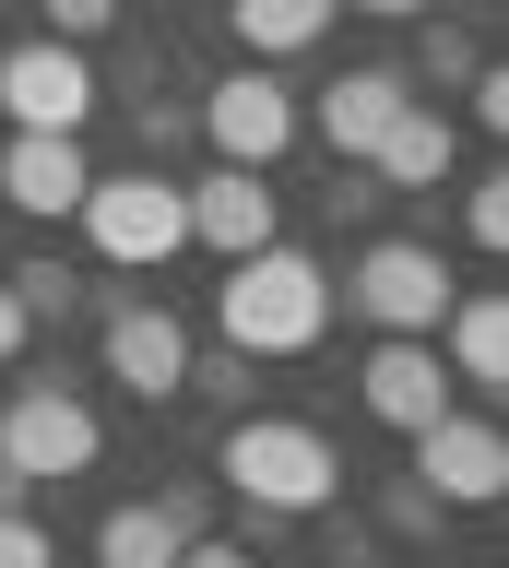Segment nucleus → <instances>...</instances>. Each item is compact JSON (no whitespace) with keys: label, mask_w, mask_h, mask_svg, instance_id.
I'll list each match as a JSON object with an SVG mask.
<instances>
[{"label":"nucleus","mask_w":509,"mask_h":568,"mask_svg":"<svg viewBox=\"0 0 509 568\" xmlns=\"http://www.w3.org/2000/svg\"><path fill=\"white\" fill-rule=\"evenodd\" d=\"M214 474L250 497L261 521H320L332 497H344V462H332V438H320V426H296V415H225Z\"/></svg>","instance_id":"obj_1"},{"label":"nucleus","mask_w":509,"mask_h":568,"mask_svg":"<svg viewBox=\"0 0 509 568\" xmlns=\"http://www.w3.org/2000/svg\"><path fill=\"white\" fill-rule=\"evenodd\" d=\"M214 332L237 355H308L332 332V273L308 248H250V261H225V296H214Z\"/></svg>","instance_id":"obj_2"},{"label":"nucleus","mask_w":509,"mask_h":568,"mask_svg":"<svg viewBox=\"0 0 509 568\" xmlns=\"http://www.w3.org/2000/svg\"><path fill=\"white\" fill-rule=\"evenodd\" d=\"M83 237H95V261H119V273H154V261H179L190 248V202H179V178H83Z\"/></svg>","instance_id":"obj_3"},{"label":"nucleus","mask_w":509,"mask_h":568,"mask_svg":"<svg viewBox=\"0 0 509 568\" xmlns=\"http://www.w3.org/2000/svg\"><path fill=\"white\" fill-rule=\"evenodd\" d=\"M344 296H356L379 332H438L462 284H450V261H438L427 237H367V248H356V273H344Z\"/></svg>","instance_id":"obj_4"},{"label":"nucleus","mask_w":509,"mask_h":568,"mask_svg":"<svg viewBox=\"0 0 509 568\" xmlns=\"http://www.w3.org/2000/svg\"><path fill=\"white\" fill-rule=\"evenodd\" d=\"M0 462H24L37 486H48V474L72 486V474L108 462V426H95V403H72L60 379H37V390H12V403H0Z\"/></svg>","instance_id":"obj_5"},{"label":"nucleus","mask_w":509,"mask_h":568,"mask_svg":"<svg viewBox=\"0 0 509 568\" xmlns=\"http://www.w3.org/2000/svg\"><path fill=\"white\" fill-rule=\"evenodd\" d=\"M190 131L214 142V166H273V154L308 131V106L273 83V60H250V71H225L214 95H202V119H190Z\"/></svg>","instance_id":"obj_6"},{"label":"nucleus","mask_w":509,"mask_h":568,"mask_svg":"<svg viewBox=\"0 0 509 568\" xmlns=\"http://www.w3.org/2000/svg\"><path fill=\"white\" fill-rule=\"evenodd\" d=\"M415 486H427L438 509H486V497L509 486V438H498L486 415H462V403H450V415L415 426Z\"/></svg>","instance_id":"obj_7"},{"label":"nucleus","mask_w":509,"mask_h":568,"mask_svg":"<svg viewBox=\"0 0 509 568\" xmlns=\"http://www.w3.org/2000/svg\"><path fill=\"white\" fill-rule=\"evenodd\" d=\"M0 106H12V131H83L95 119V60L72 36H37V48L0 60Z\"/></svg>","instance_id":"obj_8"},{"label":"nucleus","mask_w":509,"mask_h":568,"mask_svg":"<svg viewBox=\"0 0 509 568\" xmlns=\"http://www.w3.org/2000/svg\"><path fill=\"white\" fill-rule=\"evenodd\" d=\"M356 403L379 426H403V438L427 415H450V355H438V332H379V355L356 367Z\"/></svg>","instance_id":"obj_9"},{"label":"nucleus","mask_w":509,"mask_h":568,"mask_svg":"<svg viewBox=\"0 0 509 568\" xmlns=\"http://www.w3.org/2000/svg\"><path fill=\"white\" fill-rule=\"evenodd\" d=\"M179 202H190V237L225 248V261L273 248V166H214V178H190Z\"/></svg>","instance_id":"obj_10"},{"label":"nucleus","mask_w":509,"mask_h":568,"mask_svg":"<svg viewBox=\"0 0 509 568\" xmlns=\"http://www.w3.org/2000/svg\"><path fill=\"white\" fill-rule=\"evenodd\" d=\"M83 178H95V166H83V131H12V154H0V202L48 225V213L83 202Z\"/></svg>","instance_id":"obj_11"},{"label":"nucleus","mask_w":509,"mask_h":568,"mask_svg":"<svg viewBox=\"0 0 509 568\" xmlns=\"http://www.w3.org/2000/svg\"><path fill=\"white\" fill-rule=\"evenodd\" d=\"M108 379L143 390V403H179V379H190V332H179L166 308H108Z\"/></svg>","instance_id":"obj_12"},{"label":"nucleus","mask_w":509,"mask_h":568,"mask_svg":"<svg viewBox=\"0 0 509 568\" xmlns=\"http://www.w3.org/2000/svg\"><path fill=\"white\" fill-rule=\"evenodd\" d=\"M450 154H462V131H450V106L403 95V106H391V131L367 142V178H379V190H438V178H450Z\"/></svg>","instance_id":"obj_13"},{"label":"nucleus","mask_w":509,"mask_h":568,"mask_svg":"<svg viewBox=\"0 0 509 568\" xmlns=\"http://www.w3.org/2000/svg\"><path fill=\"white\" fill-rule=\"evenodd\" d=\"M403 95H415V83H403L391 60L344 71V83H332V95H320V142H332V154H344V166H367V142L391 131V106H403Z\"/></svg>","instance_id":"obj_14"},{"label":"nucleus","mask_w":509,"mask_h":568,"mask_svg":"<svg viewBox=\"0 0 509 568\" xmlns=\"http://www.w3.org/2000/svg\"><path fill=\"white\" fill-rule=\"evenodd\" d=\"M225 24H237L250 60H296V48L332 36V0H225Z\"/></svg>","instance_id":"obj_15"},{"label":"nucleus","mask_w":509,"mask_h":568,"mask_svg":"<svg viewBox=\"0 0 509 568\" xmlns=\"http://www.w3.org/2000/svg\"><path fill=\"white\" fill-rule=\"evenodd\" d=\"M438 332H450V379H486V390L509 379V308L498 296H450Z\"/></svg>","instance_id":"obj_16"},{"label":"nucleus","mask_w":509,"mask_h":568,"mask_svg":"<svg viewBox=\"0 0 509 568\" xmlns=\"http://www.w3.org/2000/svg\"><path fill=\"white\" fill-rule=\"evenodd\" d=\"M95 568H179L166 509H108V521H95Z\"/></svg>","instance_id":"obj_17"},{"label":"nucleus","mask_w":509,"mask_h":568,"mask_svg":"<svg viewBox=\"0 0 509 568\" xmlns=\"http://www.w3.org/2000/svg\"><path fill=\"white\" fill-rule=\"evenodd\" d=\"M179 390H202V403H225V415H250V355H237V344L190 355V379H179Z\"/></svg>","instance_id":"obj_18"},{"label":"nucleus","mask_w":509,"mask_h":568,"mask_svg":"<svg viewBox=\"0 0 509 568\" xmlns=\"http://www.w3.org/2000/svg\"><path fill=\"white\" fill-rule=\"evenodd\" d=\"M12 296H24V320H60L83 284H72V261H24V273H12Z\"/></svg>","instance_id":"obj_19"},{"label":"nucleus","mask_w":509,"mask_h":568,"mask_svg":"<svg viewBox=\"0 0 509 568\" xmlns=\"http://www.w3.org/2000/svg\"><path fill=\"white\" fill-rule=\"evenodd\" d=\"M462 225H474V248H509V178H474V190H462Z\"/></svg>","instance_id":"obj_20"},{"label":"nucleus","mask_w":509,"mask_h":568,"mask_svg":"<svg viewBox=\"0 0 509 568\" xmlns=\"http://www.w3.org/2000/svg\"><path fill=\"white\" fill-rule=\"evenodd\" d=\"M0 568H60V545L37 532V509H0Z\"/></svg>","instance_id":"obj_21"},{"label":"nucleus","mask_w":509,"mask_h":568,"mask_svg":"<svg viewBox=\"0 0 509 568\" xmlns=\"http://www.w3.org/2000/svg\"><path fill=\"white\" fill-rule=\"evenodd\" d=\"M108 24H119V0H48V36H72V48H95Z\"/></svg>","instance_id":"obj_22"},{"label":"nucleus","mask_w":509,"mask_h":568,"mask_svg":"<svg viewBox=\"0 0 509 568\" xmlns=\"http://www.w3.org/2000/svg\"><path fill=\"white\" fill-rule=\"evenodd\" d=\"M462 95H474V131H509V71H498V60H474Z\"/></svg>","instance_id":"obj_23"},{"label":"nucleus","mask_w":509,"mask_h":568,"mask_svg":"<svg viewBox=\"0 0 509 568\" xmlns=\"http://www.w3.org/2000/svg\"><path fill=\"white\" fill-rule=\"evenodd\" d=\"M474 71V36L462 24H427V83H462Z\"/></svg>","instance_id":"obj_24"},{"label":"nucleus","mask_w":509,"mask_h":568,"mask_svg":"<svg viewBox=\"0 0 509 568\" xmlns=\"http://www.w3.org/2000/svg\"><path fill=\"white\" fill-rule=\"evenodd\" d=\"M154 509H166V532H179V545H202V521H214V497H202V486H166Z\"/></svg>","instance_id":"obj_25"},{"label":"nucleus","mask_w":509,"mask_h":568,"mask_svg":"<svg viewBox=\"0 0 509 568\" xmlns=\"http://www.w3.org/2000/svg\"><path fill=\"white\" fill-rule=\"evenodd\" d=\"M379 521H391V532H438V497L427 486H391V497H379Z\"/></svg>","instance_id":"obj_26"},{"label":"nucleus","mask_w":509,"mask_h":568,"mask_svg":"<svg viewBox=\"0 0 509 568\" xmlns=\"http://www.w3.org/2000/svg\"><path fill=\"white\" fill-rule=\"evenodd\" d=\"M379 202H391V190H379L367 166H344V178H332V213H379Z\"/></svg>","instance_id":"obj_27"},{"label":"nucleus","mask_w":509,"mask_h":568,"mask_svg":"<svg viewBox=\"0 0 509 568\" xmlns=\"http://www.w3.org/2000/svg\"><path fill=\"white\" fill-rule=\"evenodd\" d=\"M179 568H261L250 545H214V532H202V545H179Z\"/></svg>","instance_id":"obj_28"},{"label":"nucleus","mask_w":509,"mask_h":568,"mask_svg":"<svg viewBox=\"0 0 509 568\" xmlns=\"http://www.w3.org/2000/svg\"><path fill=\"white\" fill-rule=\"evenodd\" d=\"M24 332H37V320H24V296H12V284H0V367H12V355H24Z\"/></svg>","instance_id":"obj_29"},{"label":"nucleus","mask_w":509,"mask_h":568,"mask_svg":"<svg viewBox=\"0 0 509 568\" xmlns=\"http://www.w3.org/2000/svg\"><path fill=\"white\" fill-rule=\"evenodd\" d=\"M0 509H37V474L24 462H0Z\"/></svg>","instance_id":"obj_30"},{"label":"nucleus","mask_w":509,"mask_h":568,"mask_svg":"<svg viewBox=\"0 0 509 568\" xmlns=\"http://www.w3.org/2000/svg\"><path fill=\"white\" fill-rule=\"evenodd\" d=\"M332 12H379V24H403V12H427V0H332Z\"/></svg>","instance_id":"obj_31"}]
</instances>
